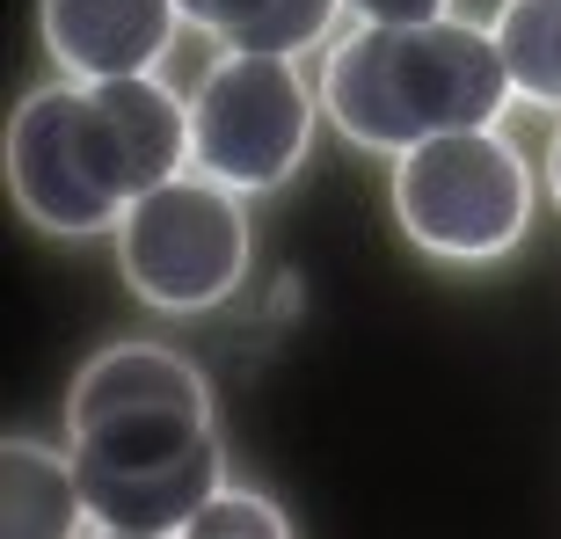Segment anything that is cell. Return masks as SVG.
<instances>
[{"label":"cell","mask_w":561,"mask_h":539,"mask_svg":"<svg viewBox=\"0 0 561 539\" xmlns=\"http://www.w3.org/2000/svg\"><path fill=\"white\" fill-rule=\"evenodd\" d=\"M190 30H211L219 51H263V59H307L329 44L343 0H175Z\"/></svg>","instance_id":"obj_9"},{"label":"cell","mask_w":561,"mask_h":539,"mask_svg":"<svg viewBox=\"0 0 561 539\" xmlns=\"http://www.w3.org/2000/svg\"><path fill=\"white\" fill-rule=\"evenodd\" d=\"M117 270L153 313H205L249 277V219L241 190L197 168L168 175L117 219Z\"/></svg>","instance_id":"obj_5"},{"label":"cell","mask_w":561,"mask_h":539,"mask_svg":"<svg viewBox=\"0 0 561 539\" xmlns=\"http://www.w3.org/2000/svg\"><path fill=\"white\" fill-rule=\"evenodd\" d=\"M88 532H95V518H88L73 452L15 431L0 445V539H88Z\"/></svg>","instance_id":"obj_8"},{"label":"cell","mask_w":561,"mask_h":539,"mask_svg":"<svg viewBox=\"0 0 561 539\" xmlns=\"http://www.w3.org/2000/svg\"><path fill=\"white\" fill-rule=\"evenodd\" d=\"M66 452L88 518L110 532L175 539L227 489L211 387L168 343H110L88 357L66 394Z\"/></svg>","instance_id":"obj_1"},{"label":"cell","mask_w":561,"mask_h":539,"mask_svg":"<svg viewBox=\"0 0 561 539\" xmlns=\"http://www.w3.org/2000/svg\"><path fill=\"white\" fill-rule=\"evenodd\" d=\"M190 168V103L161 73L30 88L8 117V190L30 227L88 241L117 233L146 190Z\"/></svg>","instance_id":"obj_2"},{"label":"cell","mask_w":561,"mask_h":539,"mask_svg":"<svg viewBox=\"0 0 561 539\" xmlns=\"http://www.w3.org/2000/svg\"><path fill=\"white\" fill-rule=\"evenodd\" d=\"M175 539H291V525H285V511H277L271 496H255V489H233V481H227V489H219V496H211Z\"/></svg>","instance_id":"obj_11"},{"label":"cell","mask_w":561,"mask_h":539,"mask_svg":"<svg viewBox=\"0 0 561 539\" xmlns=\"http://www.w3.org/2000/svg\"><path fill=\"white\" fill-rule=\"evenodd\" d=\"M88 539H153V532H110V525H95Z\"/></svg>","instance_id":"obj_14"},{"label":"cell","mask_w":561,"mask_h":539,"mask_svg":"<svg viewBox=\"0 0 561 539\" xmlns=\"http://www.w3.org/2000/svg\"><path fill=\"white\" fill-rule=\"evenodd\" d=\"M357 22H437L453 15V0H343Z\"/></svg>","instance_id":"obj_12"},{"label":"cell","mask_w":561,"mask_h":539,"mask_svg":"<svg viewBox=\"0 0 561 539\" xmlns=\"http://www.w3.org/2000/svg\"><path fill=\"white\" fill-rule=\"evenodd\" d=\"M394 219L437 263H503L533 227V168L496 125L423 139L394 161Z\"/></svg>","instance_id":"obj_4"},{"label":"cell","mask_w":561,"mask_h":539,"mask_svg":"<svg viewBox=\"0 0 561 539\" xmlns=\"http://www.w3.org/2000/svg\"><path fill=\"white\" fill-rule=\"evenodd\" d=\"M313 110L321 103L291 59L219 51V66L190 88V168L241 197H263L307 161Z\"/></svg>","instance_id":"obj_6"},{"label":"cell","mask_w":561,"mask_h":539,"mask_svg":"<svg viewBox=\"0 0 561 539\" xmlns=\"http://www.w3.org/2000/svg\"><path fill=\"white\" fill-rule=\"evenodd\" d=\"M496 51L518 103L561 110V0H496Z\"/></svg>","instance_id":"obj_10"},{"label":"cell","mask_w":561,"mask_h":539,"mask_svg":"<svg viewBox=\"0 0 561 539\" xmlns=\"http://www.w3.org/2000/svg\"><path fill=\"white\" fill-rule=\"evenodd\" d=\"M518 103L496 30L459 15L357 22L321 59V117L365 153H409L445 131H489Z\"/></svg>","instance_id":"obj_3"},{"label":"cell","mask_w":561,"mask_h":539,"mask_svg":"<svg viewBox=\"0 0 561 539\" xmlns=\"http://www.w3.org/2000/svg\"><path fill=\"white\" fill-rule=\"evenodd\" d=\"M37 37L66 81H125L161 73L183 37L175 0H37Z\"/></svg>","instance_id":"obj_7"},{"label":"cell","mask_w":561,"mask_h":539,"mask_svg":"<svg viewBox=\"0 0 561 539\" xmlns=\"http://www.w3.org/2000/svg\"><path fill=\"white\" fill-rule=\"evenodd\" d=\"M547 190H554V205H561V131H554V146H547Z\"/></svg>","instance_id":"obj_13"}]
</instances>
